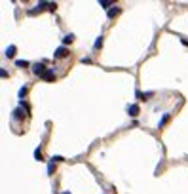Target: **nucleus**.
<instances>
[{"label": "nucleus", "instance_id": "9d476101", "mask_svg": "<svg viewBox=\"0 0 188 194\" xmlns=\"http://www.w3.org/2000/svg\"><path fill=\"white\" fill-rule=\"evenodd\" d=\"M15 65H17V67H27L29 63H27L25 59H17V61H15Z\"/></svg>", "mask_w": 188, "mask_h": 194}, {"label": "nucleus", "instance_id": "f8f14e48", "mask_svg": "<svg viewBox=\"0 0 188 194\" xmlns=\"http://www.w3.org/2000/svg\"><path fill=\"white\" fill-rule=\"evenodd\" d=\"M34 158H36V160H42V152H40V148H36V150H34Z\"/></svg>", "mask_w": 188, "mask_h": 194}, {"label": "nucleus", "instance_id": "0eeeda50", "mask_svg": "<svg viewBox=\"0 0 188 194\" xmlns=\"http://www.w3.org/2000/svg\"><path fill=\"white\" fill-rule=\"evenodd\" d=\"M72 40H74V36H72V34H67V36L63 38V44H70Z\"/></svg>", "mask_w": 188, "mask_h": 194}, {"label": "nucleus", "instance_id": "2eb2a0df", "mask_svg": "<svg viewBox=\"0 0 188 194\" xmlns=\"http://www.w3.org/2000/svg\"><path fill=\"white\" fill-rule=\"evenodd\" d=\"M52 160H53V162H63V158H61V156H53Z\"/></svg>", "mask_w": 188, "mask_h": 194}, {"label": "nucleus", "instance_id": "39448f33", "mask_svg": "<svg viewBox=\"0 0 188 194\" xmlns=\"http://www.w3.org/2000/svg\"><path fill=\"white\" fill-rule=\"evenodd\" d=\"M13 55H15V46H8V48H6V57H10V59H12Z\"/></svg>", "mask_w": 188, "mask_h": 194}, {"label": "nucleus", "instance_id": "7ed1b4c3", "mask_svg": "<svg viewBox=\"0 0 188 194\" xmlns=\"http://www.w3.org/2000/svg\"><path fill=\"white\" fill-rule=\"evenodd\" d=\"M127 112H129V116H139V107H137V105H129L127 107Z\"/></svg>", "mask_w": 188, "mask_h": 194}, {"label": "nucleus", "instance_id": "ddd939ff", "mask_svg": "<svg viewBox=\"0 0 188 194\" xmlns=\"http://www.w3.org/2000/svg\"><path fill=\"white\" fill-rule=\"evenodd\" d=\"M99 4H101V6H105V8H106V6H110V2H108V0H101Z\"/></svg>", "mask_w": 188, "mask_h": 194}, {"label": "nucleus", "instance_id": "f257e3e1", "mask_svg": "<svg viewBox=\"0 0 188 194\" xmlns=\"http://www.w3.org/2000/svg\"><path fill=\"white\" fill-rule=\"evenodd\" d=\"M57 59H65V57H69V48H65V46H59L55 49V53H53Z\"/></svg>", "mask_w": 188, "mask_h": 194}, {"label": "nucleus", "instance_id": "6e6552de", "mask_svg": "<svg viewBox=\"0 0 188 194\" xmlns=\"http://www.w3.org/2000/svg\"><path fill=\"white\" fill-rule=\"evenodd\" d=\"M167 120H169V114H163V118L160 120V128H163V126H165V122H167Z\"/></svg>", "mask_w": 188, "mask_h": 194}, {"label": "nucleus", "instance_id": "1a4fd4ad", "mask_svg": "<svg viewBox=\"0 0 188 194\" xmlns=\"http://www.w3.org/2000/svg\"><path fill=\"white\" fill-rule=\"evenodd\" d=\"M101 46H103V36H99V38L95 40V49H99Z\"/></svg>", "mask_w": 188, "mask_h": 194}, {"label": "nucleus", "instance_id": "9b49d317", "mask_svg": "<svg viewBox=\"0 0 188 194\" xmlns=\"http://www.w3.org/2000/svg\"><path fill=\"white\" fill-rule=\"evenodd\" d=\"M25 95H27V86H23V88H21V90H19V97H21V99H23Z\"/></svg>", "mask_w": 188, "mask_h": 194}, {"label": "nucleus", "instance_id": "423d86ee", "mask_svg": "<svg viewBox=\"0 0 188 194\" xmlns=\"http://www.w3.org/2000/svg\"><path fill=\"white\" fill-rule=\"evenodd\" d=\"M118 13H120V8H118V6H114V10L108 12V17H114V15H118Z\"/></svg>", "mask_w": 188, "mask_h": 194}, {"label": "nucleus", "instance_id": "4468645a", "mask_svg": "<svg viewBox=\"0 0 188 194\" xmlns=\"http://www.w3.org/2000/svg\"><path fill=\"white\" fill-rule=\"evenodd\" d=\"M48 171H49V173H53V171H55V166H53V164H49V168H48Z\"/></svg>", "mask_w": 188, "mask_h": 194}, {"label": "nucleus", "instance_id": "20e7f679", "mask_svg": "<svg viewBox=\"0 0 188 194\" xmlns=\"http://www.w3.org/2000/svg\"><path fill=\"white\" fill-rule=\"evenodd\" d=\"M42 80H46V82H53V80H55V74H53L52 70L48 69V70H46V74L42 76Z\"/></svg>", "mask_w": 188, "mask_h": 194}, {"label": "nucleus", "instance_id": "f03ea898", "mask_svg": "<svg viewBox=\"0 0 188 194\" xmlns=\"http://www.w3.org/2000/svg\"><path fill=\"white\" fill-rule=\"evenodd\" d=\"M46 70H48V69H46L42 63H34V65H32V73H34V74H38V76H44V74H46Z\"/></svg>", "mask_w": 188, "mask_h": 194}]
</instances>
